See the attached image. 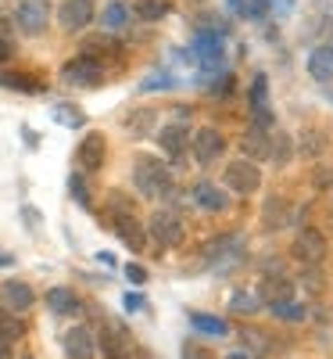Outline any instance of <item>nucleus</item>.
<instances>
[{
    "mask_svg": "<svg viewBox=\"0 0 333 359\" xmlns=\"http://www.w3.org/2000/svg\"><path fill=\"white\" fill-rule=\"evenodd\" d=\"M133 184L143 198H169L172 194V172L155 158H140L133 169Z\"/></svg>",
    "mask_w": 333,
    "mask_h": 359,
    "instance_id": "nucleus-1",
    "label": "nucleus"
},
{
    "mask_svg": "<svg viewBox=\"0 0 333 359\" xmlns=\"http://www.w3.org/2000/svg\"><path fill=\"white\" fill-rule=\"evenodd\" d=\"M222 184H226L233 194H255V191L262 187V169H258V162H251V158H236V162L226 165Z\"/></svg>",
    "mask_w": 333,
    "mask_h": 359,
    "instance_id": "nucleus-2",
    "label": "nucleus"
},
{
    "mask_svg": "<svg viewBox=\"0 0 333 359\" xmlns=\"http://www.w3.org/2000/svg\"><path fill=\"white\" fill-rule=\"evenodd\" d=\"M326 252H330L326 237H323L319 230H312V226L301 230V233L294 237V245H290V255H294L301 266H323V262H326Z\"/></svg>",
    "mask_w": 333,
    "mask_h": 359,
    "instance_id": "nucleus-3",
    "label": "nucleus"
},
{
    "mask_svg": "<svg viewBox=\"0 0 333 359\" xmlns=\"http://www.w3.org/2000/svg\"><path fill=\"white\" fill-rule=\"evenodd\" d=\"M147 233L155 237L162 248H179V245H183V237H187V226H183V219H179L176 212H165V208H162V212L150 216Z\"/></svg>",
    "mask_w": 333,
    "mask_h": 359,
    "instance_id": "nucleus-4",
    "label": "nucleus"
},
{
    "mask_svg": "<svg viewBox=\"0 0 333 359\" xmlns=\"http://www.w3.org/2000/svg\"><path fill=\"white\" fill-rule=\"evenodd\" d=\"M190 151L197 158V165H211V162H219V155L226 151V137L215 130V126H204L190 137Z\"/></svg>",
    "mask_w": 333,
    "mask_h": 359,
    "instance_id": "nucleus-5",
    "label": "nucleus"
},
{
    "mask_svg": "<svg viewBox=\"0 0 333 359\" xmlns=\"http://www.w3.org/2000/svg\"><path fill=\"white\" fill-rule=\"evenodd\" d=\"M15 22L25 36H40L50 22V4L47 0H22L18 11H15Z\"/></svg>",
    "mask_w": 333,
    "mask_h": 359,
    "instance_id": "nucleus-6",
    "label": "nucleus"
},
{
    "mask_svg": "<svg viewBox=\"0 0 333 359\" xmlns=\"http://www.w3.org/2000/svg\"><path fill=\"white\" fill-rule=\"evenodd\" d=\"M97 348L104 352V359H129L133 355V338L126 334V327L104 323L101 334H97Z\"/></svg>",
    "mask_w": 333,
    "mask_h": 359,
    "instance_id": "nucleus-7",
    "label": "nucleus"
},
{
    "mask_svg": "<svg viewBox=\"0 0 333 359\" xmlns=\"http://www.w3.org/2000/svg\"><path fill=\"white\" fill-rule=\"evenodd\" d=\"M76 162H79L83 172H97V169H104V162H108V140H104V133H86V137L79 140Z\"/></svg>",
    "mask_w": 333,
    "mask_h": 359,
    "instance_id": "nucleus-8",
    "label": "nucleus"
},
{
    "mask_svg": "<svg viewBox=\"0 0 333 359\" xmlns=\"http://www.w3.org/2000/svg\"><path fill=\"white\" fill-rule=\"evenodd\" d=\"M62 79L72 83V86H97L104 79V69L90 54H83V57H72V62L62 69Z\"/></svg>",
    "mask_w": 333,
    "mask_h": 359,
    "instance_id": "nucleus-9",
    "label": "nucleus"
},
{
    "mask_svg": "<svg viewBox=\"0 0 333 359\" xmlns=\"http://www.w3.org/2000/svg\"><path fill=\"white\" fill-rule=\"evenodd\" d=\"M57 22H62L65 33H79V29L94 22V0H65L57 8Z\"/></svg>",
    "mask_w": 333,
    "mask_h": 359,
    "instance_id": "nucleus-10",
    "label": "nucleus"
},
{
    "mask_svg": "<svg viewBox=\"0 0 333 359\" xmlns=\"http://www.w3.org/2000/svg\"><path fill=\"white\" fill-rule=\"evenodd\" d=\"M111 219H115V233L122 237V245H129L133 252H143L147 230H143V223L136 219V212H111Z\"/></svg>",
    "mask_w": 333,
    "mask_h": 359,
    "instance_id": "nucleus-11",
    "label": "nucleus"
},
{
    "mask_svg": "<svg viewBox=\"0 0 333 359\" xmlns=\"http://www.w3.org/2000/svg\"><path fill=\"white\" fill-rule=\"evenodd\" d=\"M190 57L197 65H204V69H219L222 65V40H219V33H197Z\"/></svg>",
    "mask_w": 333,
    "mask_h": 359,
    "instance_id": "nucleus-12",
    "label": "nucleus"
},
{
    "mask_svg": "<svg viewBox=\"0 0 333 359\" xmlns=\"http://www.w3.org/2000/svg\"><path fill=\"white\" fill-rule=\"evenodd\" d=\"M0 298H4V306H8L11 313H25V309H33V302H36L33 287H29L25 280H4V287H0Z\"/></svg>",
    "mask_w": 333,
    "mask_h": 359,
    "instance_id": "nucleus-13",
    "label": "nucleus"
},
{
    "mask_svg": "<svg viewBox=\"0 0 333 359\" xmlns=\"http://www.w3.org/2000/svg\"><path fill=\"white\" fill-rule=\"evenodd\" d=\"M255 294H258V302L269 309V306H280V302H287V298H294V284L287 277H265Z\"/></svg>",
    "mask_w": 333,
    "mask_h": 359,
    "instance_id": "nucleus-14",
    "label": "nucleus"
},
{
    "mask_svg": "<svg viewBox=\"0 0 333 359\" xmlns=\"http://www.w3.org/2000/svg\"><path fill=\"white\" fill-rule=\"evenodd\" d=\"M97 352V338L86 331V327H72L65 331V355L69 359H94Z\"/></svg>",
    "mask_w": 333,
    "mask_h": 359,
    "instance_id": "nucleus-15",
    "label": "nucleus"
},
{
    "mask_svg": "<svg viewBox=\"0 0 333 359\" xmlns=\"http://www.w3.org/2000/svg\"><path fill=\"white\" fill-rule=\"evenodd\" d=\"M240 341H244V352L248 355H258V359H272V355L280 352V345L272 341V334L255 331V327H244V331H240Z\"/></svg>",
    "mask_w": 333,
    "mask_h": 359,
    "instance_id": "nucleus-16",
    "label": "nucleus"
},
{
    "mask_svg": "<svg viewBox=\"0 0 333 359\" xmlns=\"http://www.w3.org/2000/svg\"><path fill=\"white\" fill-rule=\"evenodd\" d=\"M240 151L251 162H265L269 158V133L265 126H248V133L240 137Z\"/></svg>",
    "mask_w": 333,
    "mask_h": 359,
    "instance_id": "nucleus-17",
    "label": "nucleus"
},
{
    "mask_svg": "<svg viewBox=\"0 0 333 359\" xmlns=\"http://www.w3.org/2000/svg\"><path fill=\"white\" fill-rule=\"evenodd\" d=\"M309 76L316 83H333V43H323L309 54Z\"/></svg>",
    "mask_w": 333,
    "mask_h": 359,
    "instance_id": "nucleus-18",
    "label": "nucleus"
},
{
    "mask_svg": "<svg viewBox=\"0 0 333 359\" xmlns=\"http://www.w3.org/2000/svg\"><path fill=\"white\" fill-rule=\"evenodd\" d=\"M158 144H162V151H165V155L179 158V155H183L187 147H190V130H187V126H162Z\"/></svg>",
    "mask_w": 333,
    "mask_h": 359,
    "instance_id": "nucleus-19",
    "label": "nucleus"
},
{
    "mask_svg": "<svg viewBox=\"0 0 333 359\" xmlns=\"http://www.w3.org/2000/svg\"><path fill=\"white\" fill-rule=\"evenodd\" d=\"M194 201L204 208V212H226L229 208V194H222L215 184H197L194 187Z\"/></svg>",
    "mask_w": 333,
    "mask_h": 359,
    "instance_id": "nucleus-20",
    "label": "nucleus"
},
{
    "mask_svg": "<svg viewBox=\"0 0 333 359\" xmlns=\"http://www.w3.org/2000/svg\"><path fill=\"white\" fill-rule=\"evenodd\" d=\"M47 309L57 313V316H72V313H79V298H76L72 287H50L47 291Z\"/></svg>",
    "mask_w": 333,
    "mask_h": 359,
    "instance_id": "nucleus-21",
    "label": "nucleus"
},
{
    "mask_svg": "<svg viewBox=\"0 0 333 359\" xmlns=\"http://www.w3.org/2000/svg\"><path fill=\"white\" fill-rule=\"evenodd\" d=\"M262 223H265V230H280V226H287V223H290V208H287V201H283V198H269L265 208H262Z\"/></svg>",
    "mask_w": 333,
    "mask_h": 359,
    "instance_id": "nucleus-22",
    "label": "nucleus"
},
{
    "mask_svg": "<svg viewBox=\"0 0 333 359\" xmlns=\"http://www.w3.org/2000/svg\"><path fill=\"white\" fill-rule=\"evenodd\" d=\"M190 327H197L201 334H211V338H226L229 334V323L222 316H204V313H190Z\"/></svg>",
    "mask_w": 333,
    "mask_h": 359,
    "instance_id": "nucleus-23",
    "label": "nucleus"
},
{
    "mask_svg": "<svg viewBox=\"0 0 333 359\" xmlns=\"http://www.w3.org/2000/svg\"><path fill=\"white\" fill-rule=\"evenodd\" d=\"M269 4L272 0H229V8L240 15V18H248V22H258L269 15Z\"/></svg>",
    "mask_w": 333,
    "mask_h": 359,
    "instance_id": "nucleus-24",
    "label": "nucleus"
},
{
    "mask_svg": "<svg viewBox=\"0 0 333 359\" xmlns=\"http://www.w3.org/2000/svg\"><path fill=\"white\" fill-rule=\"evenodd\" d=\"M229 309H233L236 316H255V313L262 309V302H258L255 291H233V294H229Z\"/></svg>",
    "mask_w": 333,
    "mask_h": 359,
    "instance_id": "nucleus-25",
    "label": "nucleus"
},
{
    "mask_svg": "<svg viewBox=\"0 0 333 359\" xmlns=\"http://www.w3.org/2000/svg\"><path fill=\"white\" fill-rule=\"evenodd\" d=\"M269 313L276 316V320H287V323H301V320H309V309L301 306V302H294V298H287V302H280V306H269Z\"/></svg>",
    "mask_w": 333,
    "mask_h": 359,
    "instance_id": "nucleus-26",
    "label": "nucleus"
},
{
    "mask_svg": "<svg viewBox=\"0 0 333 359\" xmlns=\"http://www.w3.org/2000/svg\"><path fill=\"white\" fill-rule=\"evenodd\" d=\"M133 11L143 18V22H162L169 15V0H136Z\"/></svg>",
    "mask_w": 333,
    "mask_h": 359,
    "instance_id": "nucleus-27",
    "label": "nucleus"
},
{
    "mask_svg": "<svg viewBox=\"0 0 333 359\" xmlns=\"http://www.w3.org/2000/svg\"><path fill=\"white\" fill-rule=\"evenodd\" d=\"M290 155H294L290 137L287 133H269V158H276V165H287Z\"/></svg>",
    "mask_w": 333,
    "mask_h": 359,
    "instance_id": "nucleus-28",
    "label": "nucleus"
},
{
    "mask_svg": "<svg viewBox=\"0 0 333 359\" xmlns=\"http://www.w3.org/2000/svg\"><path fill=\"white\" fill-rule=\"evenodd\" d=\"M25 334V327H22V320L11 313V309H0V338H8L11 345L18 341Z\"/></svg>",
    "mask_w": 333,
    "mask_h": 359,
    "instance_id": "nucleus-29",
    "label": "nucleus"
},
{
    "mask_svg": "<svg viewBox=\"0 0 333 359\" xmlns=\"http://www.w3.org/2000/svg\"><path fill=\"white\" fill-rule=\"evenodd\" d=\"M126 126H129V133H133V137H147V133H150V126H155V111H150V108L133 111V115L126 118Z\"/></svg>",
    "mask_w": 333,
    "mask_h": 359,
    "instance_id": "nucleus-30",
    "label": "nucleus"
},
{
    "mask_svg": "<svg viewBox=\"0 0 333 359\" xmlns=\"http://www.w3.org/2000/svg\"><path fill=\"white\" fill-rule=\"evenodd\" d=\"M126 22H129V8L122 0H111L104 8V29H126Z\"/></svg>",
    "mask_w": 333,
    "mask_h": 359,
    "instance_id": "nucleus-31",
    "label": "nucleus"
},
{
    "mask_svg": "<svg viewBox=\"0 0 333 359\" xmlns=\"http://www.w3.org/2000/svg\"><path fill=\"white\" fill-rule=\"evenodd\" d=\"M54 118H57V123H65V126H83V115L79 111H72V104H57L54 108Z\"/></svg>",
    "mask_w": 333,
    "mask_h": 359,
    "instance_id": "nucleus-32",
    "label": "nucleus"
},
{
    "mask_svg": "<svg viewBox=\"0 0 333 359\" xmlns=\"http://www.w3.org/2000/svg\"><path fill=\"white\" fill-rule=\"evenodd\" d=\"M301 151H305V155L326 151V137H323V133H305V140H301Z\"/></svg>",
    "mask_w": 333,
    "mask_h": 359,
    "instance_id": "nucleus-33",
    "label": "nucleus"
},
{
    "mask_svg": "<svg viewBox=\"0 0 333 359\" xmlns=\"http://www.w3.org/2000/svg\"><path fill=\"white\" fill-rule=\"evenodd\" d=\"M312 184H316V191H333V165H319Z\"/></svg>",
    "mask_w": 333,
    "mask_h": 359,
    "instance_id": "nucleus-34",
    "label": "nucleus"
},
{
    "mask_svg": "<svg viewBox=\"0 0 333 359\" xmlns=\"http://www.w3.org/2000/svg\"><path fill=\"white\" fill-rule=\"evenodd\" d=\"M69 187H72V198H76L79 205H90V194H86V184H83V176H72V180H69Z\"/></svg>",
    "mask_w": 333,
    "mask_h": 359,
    "instance_id": "nucleus-35",
    "label": "nucleus"
},
{
    "mask_svg": "<svg viewBox=\"0 0 333 359\" xmlns=\"http://www.w3.org/2000/svg\"><path fill=\"white\" fill-rule=\"evenodd\" d=\"M126 277H129L133 284H143V280H147V269L136 266V262H129V266H126Z\"/></svg>",
    "mask_w": 333,
    "mask_h": 359,
    "instance_id": "nucleus-36",
    "label": "nucleus"
},
{
    "mask_svg": "<svg viewBox=\"0 0 333 359\" xmlns=\"http://www.w3.org/2000/svg\"><path fill=\"white\" fill-rule=\"evenodd\" d=\"M183 355H187V359H211V355H208L204 348H197V345H187V348H183Z\"/></svg>",
    "mask_w": 333,
    "mask_h": 359,
    "instance_id": "nucleus-37",
    "label": "nucleus"
},
{
    "mask_svg": "<svg viewBox=\"0 0 333 359\" xmlns=\"http://www.w3.org/2000/svg\"><path fill=\"white\" fill-rule=\"evenodd\" d=\"M140 306H143V298H140V294H126V309H129V313L140 309Z\"/></svg>",
    "mask_w": 333,
    "mask_h": 359,
    "instance_id": "nucleus-38",
    "label": "nucleus"
},
{
    "mask_svg": "<svg viewBox=\"0 0 333 359\" xmlns=\"http://www.w3.org/2000/svg\"><path fill=\"white\" fill-rule=\"evenodd\" d=\"M11 348H15V345H11L8 338H0V359H8V355H11Z\"/></svg>",
    "mask_w": 333,
    "mask_h": 359,
    "instance_id": "nucleus-39",
    "label": "nucleus"
},
{
    "mask_svg": "<svg viewBox=\"0 0 333 359\" xmlns=\"http://www.w3.org/2000/svg\"><path fill=\"white\" fill-rule=\"evenodd\" d=\"M226 359H251L248 352H233V355H226Z\"/></svg>",
    "mask_w": 333,
    "mask_h": 359,
    "instance_id": "nucleus-40",
    "label": "nucleus"
},
{
    "mask_svg": "<svg viewBox=\"0 0 333 359\" xmlns=\"http://www.w3.org/2000/svg\"><path fill=\"white\" fill-rule=\"evenodd\" d=\"M4 54H8V50H4V43H0V57H4Z\"/></svg>",
    "mask_w": 333,
    "mask_h": 359,
    "instance_id": "nucleus-41",
    "label": "nucleus"
}]
</instances>
